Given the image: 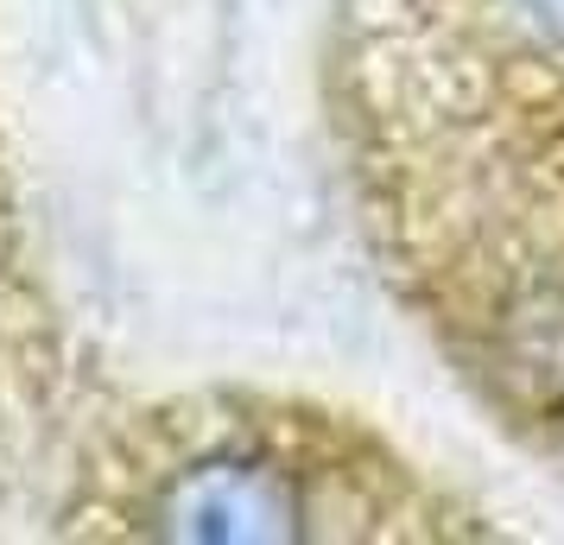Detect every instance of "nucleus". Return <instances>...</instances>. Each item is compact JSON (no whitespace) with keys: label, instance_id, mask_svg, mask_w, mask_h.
Listing matches in <instances>:
<instances>
[{"label":"nucleus","instance_id":"1","mask_svg":"<svg viewBox=\"0 0 564 545\" xmlns=\"http://www.w3.org/2000/svg\"><path fill=\"white\" fill-rule=\"evenodd\" d=\"M153 533L165 539H299L305 501L292 469L254 464V457H209L184 464L153 508Z\"/></svg>","mask_w":564,"mask_h":545}]
</instances>
